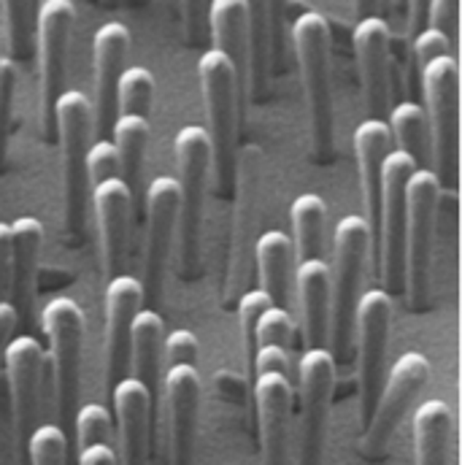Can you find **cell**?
<instances>
[{
	"label": "cell",
	"instance_id": "6da1fadb",
	"mask_svg": "<svg viewBox=\"0 0 462 465\" xmlns=\"http://www.w3.org/2000/svg\"><path fill=\"white\" fill-rule=\"evenodd\" d=\"M292 44L303 76L309 135L319 163H328L336 152V112L330 82V25L322 14L306 11L292 25Z\"/></svg>",
	"mask_w": 462,
	"mask_h": 465
},
{
	"label": "cell",
	"instance_id": "7a4b0ae2",
	"mask_svg": "<svg viewBox=\"0 0 462 465\" xmlns=\"http://www.w3.org/2000/svg\"><path fill=\"white\" fill-rule=\"evenodd\" d=\"M370 228L359 214H347L333 231V265H330V331L336 365L349 357L354 341V309L359 301V282L370 252Z\"/></svg>",
	"mask_w": 462,
	"mask_h": 465
},
{
	"label": "cell",
	"instance_id": "3957f363",
	"mask_svg": "<svg viewBox=\"0 0 462 465\" xmlns=\"http://www.w3.org/2000/svg\"><path fill=\"white\" fill-rule=\"evenodd\" d=\"M179 168V273L192 279L201 257L203 232V195L211 173V146L201 124H184L173 138Z\"/></svg>",
	"mask_w": 462,
	"mask_h": 465
},
{
	"label": "cell",
	"instance_id": "277c9868",
	"mask_svg": "<svg viewBox=\"0 0 462 465\" xmlns=\"http://www.w3.org/2000/svg\"><path fill=\"white\" fill-rule=\"evenodd\" d=\"M198 79L203 93V106L209 116V146H211V176L217 187L231 193L235 184V130H238V74L231 60L206 49L198 60Z\"/></svg>",
	"mask_w": 462,
	"mask_h": 465
},
{
	"label": "cell",
	"instance_id": "5b68a950",
	"mask_svg": "<svg viewBox=\"0 0 462 465\" xmlns=\"http://www.w3.org/2000/svg\"><path fill=\"white\" fill-rule=\"evenodd\" d=\"M93 101L79 90H63L54 104V130L63 152V206L65 228L82 238L87 217V152L93 143Z\"/></svg>",
	"mask_w": 462,
	"mask_h": 465
},
{
	"label": "cell",
	"instance_id": "8992f818",
	"mask_svg": "<svg viewBox=\"0 0 462 465\" xmlns=\"http://www.w3.org/2000/svg\"><path fill=\"white\" fill-rule=\"evenodd\" d=\"M406 282L408 306L425 312L430 306V260H433V232L441 203V184L433 168H417L406 184Z\"/></svg>",
	"mask_w": 462,
	"mask_h": 465
},
{
	"label": "cell",
	"instance_id": "52a82bcc",
	"mask_svg": "<svg viewBox=\"0 0 462 465\" xmlns=\"http://www.w3.org/2000/svg\"><path fill=\"white\" fill-rule=\"evenodd\" d=\"M425 119L430 135V154L438 184H455L457 176V124H460V65L455 54L438 57L422 68Z\"/></svg>",
	"mask_w": 462,
	"mask_h": 465
},
{
	"label": "cell",
	"instance_id": "ba28073f",
	"mask_svg": "<svg viewBox=\"0 0 462 465\" xmlns=\"http://www.w3.org/2000/svg\"><path fill=\"white\" fill-rule=\"evenodd\" d=\"M41 325L49 341V362H52L60 428L65 430L74 428V417L79 409L84 314L74 298H52L41 312Z\"/></svg>",
	"mask_w": 462,
	"mask_h": 465
},
{
	"label": "cell",
	"instance_id": "9c48e42d",
	"mask_svg": "<svg viewBox=\"0 0 462 465\" xmlns=\"http://www.w3.org/2000/svg\"><path fill=\"white\" fill-rule=\"evenodd\" d=\"M419 165L403 154L389 152L381 168V203H378V268H381V290L398 292L406 282V184Z\"/></svg>",
	"mask_w": 462,
	"mask_h": 465
},
{
	"label": "cell",
	"instance_id": "30bf717a",
	"mask_svg": "<svg viewBox=\"0 0 462 465\" xmlns=\"http://www.w3.org/2000/svg\"><path fill=\"white\" fill-rule=\"evenodd\" d=\"M428 379H430V362L419 351H403L395 360V365L387 371V376L381 379V390H378L373 414H370L362 441H359V452L368 460L384 458L398 425L403 422V417L411 409V403L417 401V395L425 390Z\"/></svg>",
	"mask_w": 462,
	"mask_h": 465
},
{
	"label": "cell",
	"instance_id": "8fae6325",
	"mask_svg": "<svg viewBox=\"0 0 462 465\" xmlns=\"http://www.w3.org/2000/svg\"><path fill=\"white\" fill-rule=\"evenodd\" d=\"M333 387L336 360L330 349H306L298 360V465H322Z\"/></svg>",
	"mask_w": 462,
	"mask_h": 465
},
{
	"label": "cell",
	"instance_id": "7c38bea8",
	"mask_svg": "<svg viewBox=\"0 0 462 465\" xmlns=\"http://www.w3.org/2000/svg\"><path fill=\"white\" fill-rule=\"evenodd\" d=\"M35 41H38V76H41V135L49 141L54 130V104L65 84V57L71 44V30L76 8L68 0H46L35 14Z\"/></svg>",
	"mask_w": 462,
	"mask_h": 465
},
{
	"label": "cell",
	"instance_id": "4fadbf2b",
	"mask_svg": "<svg viewBox=\"0 0 462 465\" xmlns=\"http://www.w3.org/2000/svg\"><path fill=\"white\" fill-rule=\"evenodd\" d=\"M392 322V295L384 290H368L359 295L354 309V333H357V384H359V420L368 425L381 379L384 357Z\"/></svg>",
	"mask_w": 462,
	"mask_h": 465
},
{
	"label": "cell",
	"instance_id": "5bb4252c",
	"mask_svg": "<svg viewBox=\"0 0 462 465\" xmlns=\"http://www.w3.org/2000/svg\"><path fill=\"white\" fill-rule=\"evenodd\" d=\"M179 228V184L176 176H157L146 190V246H143V298L157 301L162 292L165 262Z\"/></svg>",
	"mask_w": 462,
	"mask_h": 465
},
{
	"label": "cell",
	"instance_id": "9a60e30c",
	"mask_svg": "<svg viewBox=\"0 0 462 465\" xmlns=\"http://www.w3.org/2000/svg\"><path fill=\"white\" fill-rule=\"evenodd\" d=\"M165 455L168 465H190L195 450L201 373L192 365H173L165 371Z\"/></svg>",
	"mask_w": 462,
	"mask_h": 465
},
{
	"label": "cell",
	"instance_id": "2e32d148",
	"mask_svg": "<svg viewBox=\"0 0 462 465\" xmlns=\"http://www.w3.org/2000/svg\"><path fill=\"white\" fill-rule=\"evenodd\" d=\"M8 398L14 414V430L22 447L33 433L41 401V376H44V347L33 336H16L3 351Z\"/></svg>",
	"mask_w": 462,
	"mask_h": 465
},
{
	"label": "cell",
	"instance_id": "e0dca14e",
	"mask_svg": "<svg viewBox=\"0 0 462 465\" xmlns=\"http://www.w3.org/2000/svg\"><path fill=\"white\" fill-rule=\"evenodd\" d=\"M254 403L262 465H290L292 379L290 373H254Z\"/></svg>",
	"mask_w": 462,
	"mask_h": 465
},
{
	"label": "cell",
	"instance_id": "ac0fdd59",
	"mask_svg": "<svg viewBox=\"0 0 462 465\" xmlns=\"http://www.w3.org/2000/svg\"><path fill=\"white\" fill-rule=\"evenodd\" d=\"M130 52V30L122 22H106L93 35V79L95 106L93 119L98 133H112L116 119V84Z\"/></svg>",
	"mask_w": 462,
	"mask_h": 465
},
{
	"label": "cell",
	"instance_id": "d6986e66",
	"mask_svg": "<svg viewBox=\"0 0 462 465\" xmlns=\"http://www.w3.org/2000/svg\"><path fill=\"white\" fill-rule=\"evenodd\" d=\"M354 57L362 82V101L370 112L368 119H378L389 101V27L378 16H368L354 27L351 35Z\"/></svg>",
	"mask_w": 462,
	"mask_h": 465
},
{
	"label": "cell",
	"instance_id": "ffe728a7",
	"mask_svg": "<svg viewBox=\"0 0 462 465\" xmlns=\"http://www.w3.org/2000/svg\"><path fill=\"white\" fill-rule=\"evenodd\" d=\"M143 306V290L135 276L116 273L106 287V384L109 392L124 379L127 351H130V325Z\"/></svg>",
	"mask_w": 462,
	"mask_h": 465
},
{
	"label": "cell",
	"instance_id": "44dd1931",
	"mask_svg": "<svg viewBox=\"0 0 462 465\" xmlns=\"http://www.w3.org/2000/svg\"><path fill=\"white\" fill-rule=\"evenodd\" d=\"M93 209H95V223H98L103 271L109 279H114L122 268V260H124L130 214H133V195H130L127 184L119 176L95 184L93 187Z\"/></svg>",
	"mask_w": 462,
	"mask_h": 465
},
{
	"label": "cell",
	"instance_id": "7402d4cb",
	"mask_svg": "<svg viewBox=\"0 0 462 465\" xmlns=\"http://www.w3.org/2000/svg\"><path fill=\"white\" fill-rule=\"evenodd\" d=\"M114 403L116 433H119V458L122 465H146L149 458V417H152V392L133 376L116 381L109 392Z\"/></svg>",
	"mask_w": 462,
	"mask_h": 465
},
{
	"label": "cell",
	"instance_id": "603a6c76",
	"mask_svg": "<svg viewBox=\"0 0 462 465\" xmlns=\"http://www.w3.org/2000/svg\"><path fill=\"white\" fill-rule=\"evenodd\" d=\"M300 328L306 349H325L330 331V265L322 260H306L295 268Z\"/></svg>",
	"mask_w": 462,
	"mask_h": 465
},
{
	"label": "cell",
	"instance_id": "cb8c5ba5",
	"mask_svg": "<svg viewBox=\"0 0 462 465\" xmlns=\"http://www.w3.org/2000/svg\"><path fill=\"white\" fill-rule=\"evenodd\" d=\"M44 246V225L35 217H19L11 225V279H8V303L19 317H30L35 301V276L38 257Z\"/></svg>",
	"mask_w": 462,
	"mask_h": 465
},
{
	"label": "cell",
	"instance_id": "d4e9b609",
	"mask_svg": "<svg viewBox=\"0 0 462 465\" xmlns=\"http://www.w3.org/2000/svg\"><path fill=\"white\" fill-rule=\"evenodd\" d=\"M389 130L381 119H365L354 130V154L359 165V182H362V203H365V223L370 235H376L378 225V203H381V168L384 157L389 154Z\"/></svg>",
	"mask_w": 462,
	"mask_h": 465
},
{
	"label": "cell",
	"instance_id": "484cf974",
	"mask_svg": "<svg viewBox=\"0 0 462 465\" xmlns=\"http://www.w3.org/2000/svg\"><path fill=\"white\" fill-rule=\"evenodd\" d=\"M162 339H165V320L154 309H141L130 325L127 362L133 365V379H138L152 392V398L160 384Z\"/></svg>",
	"mask_w": 462,
	"mask_h": 465
},
{
	"label": "cell",
	"instance_id": "4316f807",
	"mask_svg": "<svg viewBox=\"0 0 462 465\" xmlns=\"http://www.w3.org/2000/svg\"><path fill=\"white\" fill-rule=\"evenodd\" d=\"M270 79V33H268V5L262 0L246 3V68L243 90L249 101L260 104L265 98Z\"/></svg>",
	"mask_w": 462,
	"mask_h": 465
},
{
	"label": "cell",
	"instance_id": "83f0119b",
	"mask_svg": "<svg viewBox=\"0 0 462 465\" xmlns=\"http://www.w3.org/2000/svg\"><path fill=\"white\" fill-rule=\"evenodd\" d=\"M452 411L444 401H425L414 414L417 465H449Z\"/></svg>",
	"mask_w": 462,
	"mask_h": 465
},
{
	"label": "cell",
	"instance_id": "f1b7e54d",
	"mask_svg": "<svg viewBox=\"0 0 462 465\" xmlns=\"http://www.w3.org/2000/svg\"><path fill=\"white\" fill-rule=\"evenodd\" d=\"M254 257L260 268V290L276 306H284L290 292V268L295 260L290 235L281 231H265L254 243Z\"/></svg>",
	"mask_w": 462,
	"mask_h": 465
},
{
	"label": "cell",
	"instance_id": "f546056e",
	"mask_svg": "<svg viewBox=\"0 0 462 465\" xmlns=\"http://www.w3.org/2000/svg\"><path fill=\"white\" fill-rule=\"evenodd\" d=\"M292 220V252L298 262L322 260L325 254V228H328V206L317 193H303L290 206Z\"/></svg>",
	"mask_w": 462,
	"mask_h": 465
},
{
	"label": "cell",
	"instance_id": "4dcf8cb0",
	"mask_svg": "<svg viewBox=\"0 0 462 465\" xmlns=\"http://www.w3.org/2000/svg\"><path fill=\"white\" fill-rule=\"evenodd\" d=\"M209 25L217 52H222L238 74V82L243 84V68H246V3L243 0H214L209 8Z\"/></svg>",
	"mask_w": 462,
	"mask_h": 465
},
{
	"label": "cell",
	"instance_id": "1f68e13d",
	"mask_svg": "<svg viewBox=\"0 0 462 465\" xmlns=\"http://www.w3.org/2000/svg\"><path fill=\"white\" fill-rule=\"evenodd\" d=\"M149 119L130 114H116L112 124V135H114V149L119 157V179L127 184L130 195H138L141 187V173H143V157L149 149Z\"/></svg>",
	"mask_w": 462,
	"mask_h": 465
},
{
	"label": "cell",
	"instance_id": "d6a6232c",
	"mask_svg": "<svg viewBox=\"0 0 462 465\" xmlns=\"http://www.w3.org/2000/svg\"><path fill=\"white\" fill-rule=\"evenodd\" d=\"M389 141H395L398 152L408 154L419 168L430 154V135H428V119L425 109L414 101H403L389 112Z\"/></svg>",
	"mask_w": 462,
	"mask_h": 465
},
{
	"label": "cell",
	"instance_id": "836d02e7",
	"mask_svg": "<svg viewBox=\"0 0 462 465\" xmlns=\"http://www.w3.org/2000/svg\"><path fill=\"white\" fill-rule=\"evenodd\" d=\"M152 98H154V76H152V71L143 68V65L124 68L122 76H119V84H116V112L149 119Z\"/></svg>",
	"mask_w": 462,
	"mask_h": 465
},
{
	"label": "cell",
	"instance_id": "e575fe53",
	"mask_svg": "<svg viewBox=\"0 0 462 465\" xmlns=\"http://www.w3.org/2000/svg\"><path fill=\"white\" fill-rule=\"evenodd\" d=\"M3 16H5V38H8V52H11V63H25L33 54V38H35V14L30 8V3L22 0H11L3 5Z\"/></svg>",
	"mask_w": 462,
	"mask_h": 465
},
{
	"label": "cell",
	"instance_id": "d590c367",
	"mask_svg": "<svg viewBox=\"0 0 462 465\" xmlns=\"http://www.w3.org/2000/svg\"><path fill=\"white\" fill-rule=\"evenodd\" d=\"M27 455L33 465H65L68 455V439L60 425H38L33 428L27 439Z\"/></svg>",
	"mask_w": 462,
	"mask_h": 465
},
{
	"label": "cell",
	"instance_id": "8d00e7d4",
	"mask_svg": "<svg viewBox=\"0 0 462 465\" xmlns=\"http://www.w3.org/2000/svg\"><path fill=\"white\" fill-rule=\"evenodd\" d=\"M112 411L101 403H84L76 409L74 428H76V444L79 450H87L93 444H109L112 439Z\"/></svg>",
	"mask_w": 462,
	"mask_h": 465
},
{
	"label": "cell",
	"instance_id": "74e56055",
	"mask_svg": "<svg viewBox=\"0 0 462 465\" xmlns=\"http://www.w3.org/2000/svg\"><path fill=\"white\" fill-rule=\"evenodd\" d=\"M292 333H295V320L284 306H270L254 328V349L260 347H281L292 349ZM254 357V354H251Z\"/></svg>",
	"mask_w": 462,
	"mask_h": 465
},
{
	"label": "cell",
	"instance_id": "f35d334b",
	"mask_svg": "<svg viewBox=\"0 0 462 465\" xmlns=\"http://www.w3.org/2000/svg\"><path fill=\"white\" fill-rule=\"evenodd\" d=\"M276 306L262 290H249L241 295L238 301V320H241V344H243V360H246V368H251V354H254V328H257V320L270 309Z\"/></svg>",
	"mask_w": 462,
	"mask_h": 465
},
{
	"label": "cell",
	"instance_id": "ab89813d",
	"mask_svg": "<svg viewBox=\"0 0 462 465\" xmlns=\"http://www.w3.org/2000/svg\"><path fill=\"white\" fill-rule=\"evenodd\" d=\"M19 68L8 57L0 60V165L8 152V130H11V112H14V93H16Z\"/></svg>",
	"mask_w": 462,
	"mask_h": 465
},
{
	"label": "cell",
	"instance_id": "60d3db41",
	"mask_svg": "<svg viewBox=\"0 0 462 465\" xmlns=\"http://www.w3.org/2000/svg\"><path fill=\"white\" fill-rule=\"evenodd\" d=\"M119 176V157H116L114 143L109 138L90 143L87 152V184L90 190L101 182H109Z\"/></svg>",
	"mask_w": 462,
	"mask_h": 465
},
{
	"label": "cell",
	"instance_id": "b9f144b4",
	"mask_svg": "<svg viewBox=\"0 0 462 465\" xmlns=\"http://www.w3.org/2000/svg\"><path fill=\"white\" fill-rule=\"evenodd\" d=\"M198 336L192 331H173L162 339V351H165V368H173V365H192L198 368Z\"/></svg>",
	"mask_w": 462,
	"mask_h": 465
},
{
	"label": "cell",
	"instance_id": "7bdbcfd3",
	"mask_svg": "<svg viewBox=\"0 0 462 465\" xmlns=\"http://www.w3.org/2000/svg\"><path fill=\"white\" fill-rule=\"evenodd\" d=\"M447 54H452V44H449V38H447L444 33L428 27V30H422V33L414 38V68H417L419 74H422L425 65H430L433 60L447 57Z\"/></svg>",
	"mask_w": 462,
	"mask_h": 465
},
{
	"label": "cell",
	"instance_id": "ee69618b",
	"mask_svg": "<svg viewBox=\"0 0 462 465\" xmlns=\"http://www.w3.org/2000/svg\"><path fill=\"white\" fill-rule=\"evenodd\" d=\"M428 14H430V27L444 33L455 49L457 46V25H460V3L457 0H433Z\"/></svg>",
	"mask_w": 462,
	"mask_h": 465
},
{
	"label": "cell",
	"instance_id": "f6af8a7d",
	"mask_svg": "<svg viewBox=\"0 0 462 465\" xmlns=\"http://www.w3.org/2000/svg\"><path fill=\"white\" fill-rule=\"evenodd\" d=\"M11 279V228L0 223V301H5Z\"/></svg>",
	"mask_w": 462,
	"mask_h": 465
},
{
	"label": "cell",
	"instance_id": "bcb514c9",
	"mask_svg": "<svg viewBox=\"0 0 462 465\" xmlns=\"http://www.w3.org/2000/svg\"><path fill=\"white\" fill-rule=\"evenodd\" d=\"M16 325H19V314H16V309L8 303V298H5V301H0V362H3V351H5V347L11 344V339H14Z\"/></svg>",
	"mask_w": 462,
	"mask_h": 465
},
{
	"label": "cell",
	"instance_id": "7dc6e473",
	"mask_svg": "<svg viewBox=\"0 0 462 465\" xmlns=\"http://www.w3.org/2000/svg\"><path fill=\"white\" fill-rule=\"evenodd\" d=\"M79 465H116V452L112 444H93L79 450Z\"/></svg>",
	"mask_w": 462,
	"mask_h": 465
},
{
	"label": "cell",
	"instance_id": "c3c4849f",
	"mask_svg": "<svg viewBox=\"0 0 462 465\" xmlns=\"http://www.w3.org/2000/svg\"><path fill=\"white\" fill-rule=\"evenodd\" d=\"M182 14L187 16V30H190V38L192 41H198L201 35H203V30H201V22H203V5H198V3H187V5H182Z\"/></svg>",
	"mask_w": 462,
	"mask_h": 465
},
{
	"label": "cell",
	"instance_id": "681fc988",
	"mask_svg": "<svg viewBox=\"0 0 462 465\" xmlns=\"http://www.w3.org/2000/svg\"><path fill=\"white\" fill-rule=\"evenodd\" d=\"M0 60H3V57H0Z\"/></svg>",
	"mask_w": 462,
	"mask_h": 465
}]
</instances>
